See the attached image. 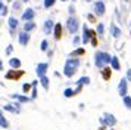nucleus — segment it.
I'll list each match as a JSON object with an SVG mask.
<instances>
[{
  "label": "nucleus",
  "mask_w": 131,
  "mask_h": 130,
  "mask_svg": "<svg viewBox=\"0 0 131 130\" xmlns=\"http://www.w3.org/2000/svg\"><path fill=\"white\" fill-rule=\"evenodd\" d=\"M80 65H81L80 58H72V56H69L65 61V65H63V76L68 77V78L74 77L75 72H77V70L80 68Z\"/></svg>",
  "instance_id": "nucleus-1"
},
{
  "label": "nucleus",
  "mask_w": 131,
  "mask_h": 130,
  "mask_svg": "<svg viewBox=\"0 0 131 130\" xmlns=\"http://www.w3.org/2000/svg\"><path fill=\"white\" fill-rule=\"evenodd\" d=\"M111 59H112V56H111L107 52L97 50V52L94 53V65L99 68V70H102V68H105L106 65L111 64Z\"/></svg>",
  "instance_id": "nucleus-2"
},
{
  "label": "nucleus",
  "mask_w": 131,
  "mask_h": 130,
  "mask_svg": "<svg viewBox=\"0 0 131 130\" xmlns=\"http://www.w3.org/2000/svg\"><path fill=\"white\" fill-rule=\"evenodd\" d=\"M66 30H68V33L69 34H77L78 30H80V21H78V18L75 16V15H69L68 16V19H66Z\"/></svg>",
  "instance_id": "nucleus-3"
},
{
  "label": "nucleus",
  "mask_w": 131,
  "mask_h": 130,
  "mask_svg": "<svg viewBox=\"0 0 131 130\" xmlns=\"http://www.w3.org/2000/svg\"><path fill=\"white\" fill-rule=\"evenodd\" d=\"M99 120H100V123L103 124V126H106V127H113V126L116 124V118H115V115L111 114V112H105Z\"/></svg>",
  "instance_id": "nucleus-4"
},
{
  "label": "nucleus",
  "mask_w": 131,
  "mask_h": 130,
  "mask_svg": "<svg viewBox=\"0 0 131 130\" xmlns=\"http://www.w3.org/2000/svg\"><path fill=\"white\" fill-rule=\"evenodd\" d=\"M24 74H25V71L12 68V70H9L6 74H5V78H6V80H9V81H18V80L24 76Z\"/></svg>",
  "instance_id": "nucleus-5"
},
{
  "label": "nucleus",
  "mask_w": 131,
  "mask_h": 130,
  "mask_svg": "<svg viewBox=\"0 0 131 130\" xmlns=\"http://www.w3.org/2000/svg\"><path fill=\"white\" fill-rule=\"evenodd\" d=\"M93 13L96 16H103L106 13V5L103 0H96L93 5Z\"/></svg>",
  "instance_id": "nucleus-6"
},
{
  "label": "nucleus",
  "mask_w": 131,
  "mask_h": 130,
  "mask_svg": "<svg viewBox=\"0 0 131 130\" xmlns=\"http://www.w3.org/2000/svg\"><path fill=\"white\" fill-rule=\"evenodd\" d=\"M118 93H119V96H122V98L127 96V93H128V80H127V77H124V78L119 80Z\"/></svg>",
  "instance_id": "nucleus-7"
},
{
  "label": "nucleus",
  "mask_w": 131,
  "mask_h": 130,
  "mask_svg": "<svg viewBox=\"0 0 131 130\" xmlns=\"http://www.w3.org/2000/svg\"><path fill=\"white\" fill-rule=\"evenodd\" d=\"M30 40H31V34L28 33V31H21V33H18V41H19V44L22 47H25L28 43H30Z\"/></svg>",
  "instance_id": "nucleus-8"
},
{
  "label": "nucleus",
  "mask_w": 131,
  "mask_h": 130,
  "mask_svg": "<svg viewBox=\"0 0 131 130\" xmlns=\"http://www.w3.org/2000/svg\"><path fill=\"white\" fill-rule=\"evenodd\" d=\"M7 27H9V33L10 35H15V31L19 27V21L15 16H9L7 18Z\"/></svg>",
  "instance_id": "nucleus-9"
},
{
  "label": "nucleus",
  "mask_w": 131,
  "mask_h": 130,
  "mask_svg": "<svg viewBox=\"0 0 131 130\" xmlns=\"http://www.w3.org/2000/svg\"><path fill=\"white\" fill-rule=\"evenodd\" d=\"M34 18H36V11H34L32 7H27V9H24L22 15H21V19H22V21H32Z\"/></svg>",
  "instance_id": "nucleus-10"
},
{
  "label": "nucleus",
  "mask_w": 131,
  "mask_h": 130,
  "mask_svg": "<svg viewBox=\"0 0 131 130\" xmlns=\"http://www.w3.org/2000/svg\"><path fill=\"white\" fill-rule=\"evenodd\" d=\"M5 111H9V112H15V114H19L21 112V102H10L7 105L3 106Z\"/></svg>",
  "instance_id": "nucleus-11"
},
{
  "label": "nucleus",
  "mask_w": 131,
  "mask_h": 130,
  "mask_svg": "<svg viewBox=\"0 0 131 130\" xmlns=\"http://www.w3.org/2000/svg\"><path fill=\"white\" fill-rule=\"evenodd\" d=\"M54 24L56 22H53V19H46V21L43 22V33L46 35L52 34V33H53V28H54Z\"/></svg>",
  "instance_id": "nucleus-12"
},
{
  "label": "nucleus",
  "mask_w": 131,
  "mask_h": 130,
  "mask_svg": "<svg viewBox=\"0 0 131 130\" xmlns=\"http://www.w3.org/2000/svg\"><path fill=\"white\" fill-rule=\"evenodd\" d=\"M47 70H49V64L47 62H40V64L36 67V74L38 77H43V76H46Z\"/></svg>",
  "instance_id": "nucleus-13"
},
{
  "label": "nucleus",
  "mask_w": 131,
  "mask_h": 130,
  "mask_svg": "<svg viewBox=\"0 0 131 130\" xmlns=\"http://www.w3.org/2000/svg\"><path fill=\"white\" fill-rule=\"evenodd\" d=\"M53 37L54 40H60L62 39V34H63V28H62V24L60 22H56L54 24V28H53Z\"/></svg>",
  "instance_id": "nucleus-14"
},
{
  "label": "nucleus",
  "mask_w": 131,
  "mask_h": 130,
  "mask_svg": "<svg viewBox=\"0 0 131 130\" xmlns=\"http://www.w3.org/2000/svg\"><path fill=\"white\" fill-rule=\"evenodd\" d=\"M81 40H83V44H87L90 43V28L87 24H83V34H81Z\"/></svg>",
  "instance_id": "nucleus-15"
},
{
  "label": "nucleus",
  "mask_w": 131,
  "mask_h": 130,
  "mask_svg": "<svg viewBox=\"0 0 131 130\" xmlns=\"http://www.w3.org/2000/svg\"><path fill=\"white\" fill-rule=\"evenodd\" d=\"M109 31H111V34H112L113 39H119L121 37V34H122V31H121V28H119L118 25L115 22L111 24V27H109Z\"/></svg>",
  "instance_id": "nucleus-16"
},
{
  "label": "nucleus",
  "mask_w": 131,
  "mask_h": 130,
  "mask_svg": "<svg viewBox=\"0 0 131 130\" xmlns=\"http://www.w3.org/2000/svg\"><path fill=\"white\" fill-rule=\"evenodd\" d=\"M12 98H13V99H16L18 102H21V104H27V102H30V100H31V98H28V96L24 95V93H21V95H19V93H13Z\"/></svg>",
  "instance_id": "nucleus-17"
},
{
  "label": "nucleus",
  "mask_w": 131,
  "mask_h": 130,
  "mask_svg": "<svg viewBox=\"0 0 131 130\" xmlns=\"http://www.w3.org/2000/svg\"><path fill=\"white\" fill-rule=\"evenodd\" d=\"M102 77H103L105 81H109L111 77H112V68H109L107 65L105 67V68H102Z\"/></svg>",
  "instance_id": "nucleus-18"
},
{
  "label": "nucleus",
  "mask_w": 131,
  "mask_h": 130,
  "mask_svg": "<svg viewBox=\"0 0 131 130\" xmlns=\"http://www.w3.org/2000/svg\"><path fill=\"white\" fill-rule=\"evenodd\" d=\"M111 68L115 71H121V62H119V59L116 55L112 56V59H111Z\"/></svg>",
  "instance_id": "nucleus-19"
},
{
  "label": "nucleus",
  "mask_w": 131,
  "mask_h": 130,
  "mask_svg": "<svg viewBox=\"0 0 131 130\" xmlns=\"http://www.w3.org/2000/svg\"><path fill=\"white\" fill-rule=\"evenodd\" d=\"M84 53H85V49L78 46V47H75V49L69 53V56H72V58H80V56H83Z\"/></svg>",
  "instance_id": "nucleus-20"
},
{
  "label": "nucleus",
  "mask_w": 131,
  "mask_h": 130,
  "mask_svg": "<svg viewBox=\"0 0 131 130\" xmlns=\"http://www.w3.org/2000/svg\"><path fill=\"white\" fill-rule=\"evenodd\" d=\"M21 65H22V62H21V59H19V58H10V59H9V67H10V68L19 70V68H21Z\"/></svg>",
  "instance_id": "nucleus-21"
},
{
  "label": "nucleus",
  "mask_w": 131,
  "mask_h": 130,
  "mask_svg": "<svg viewBox=\"0 0 131 130\" xmlns=\"http://www.w3.org/2000/svg\"><path fill=\"white\" fill-rule=\"evenodd\" d=\"M36 28H37V24L34 22V19H32V21H25V24H24V31H28V33H31V31H34Z\"/></svg>",
  "instance_id": "nucleus-22"
},
{
  "label": "nucleus",
  "mask_w": 131,
  "mask_h": 130,
  "mask_svg": "<svg viewBox=\"0 0 131 130\" xmlns=\"http://www.w3.org/2000/svg\"><path fill=\"white\" fill-rule=\"evenodd\" d=\"M40 84H41V87L44 89V90H49L50 89V80H49V77L47 76H43V77H40Z\"/></svg>",
  "instance_id": "nucleus-23"
},
{
  "label": "nucleus",
  "mask_w": 131,
  "mask_h": 130,
  "mask_svg": "<svg viewBox=\"0 0 131 130\" xmlns=\"http://www.w3.org/2000/svg\"><path fill=\"white\" fill-rule=\"evenodd\" d=\"M97 39H99V35L96 33V30H90V43L93 47L97 46Z\"/></svg>",
  "instance_id": "nucleus-24"
},
{
  "label": "nucleus",
  "mask_w": 131,
  "mask_h": 130,
  "mask_svg": "<svg viewBox=\"0 0 131 130\" xmlns=\"http://www.w3.org/2000/svg\"><path fill=\"white\" fill-rule=\"evenodd\" d=\"M40 81H37V80H32V92H31V100H36L37 96H38V92H37V84H38Z\"/></svg>",
  "instance_id": "nucleus-25"
},
{
  "label": "nucleus",
  "mask_w": 131,
  "mask_h": 130,
  "mask_svg": "<svg viewBox=\"0 0 131 130\" xmlns=\"http://www.w3.org/2000/svg\"><path fill=\"white\" fill-rule=\"evenodd\" d=\"M96 33H97V35H99V39H103V35H105V24L103 22L97 24V27H96Z\"/></svg>",
  "instance_id": "nucleus-26"
},
{
  "label": "nucleus",
  "mask_w": 131,
  "mask_h": 130,
  "mask_svg": "<svg viewBox=\"0 0 131 130\" xmlns=\"http://www.w3.org/2000/svg\"><path fill=\"white\" fill-rule=\"evenodd\" d=\"M22 0H15L13 2V5H12V11L13 12H21L22 11Z\"/></svg>",
  "instance_id": "nucleus-27"
},
{
  "label": "nucleus",
  "mask_w": 131,
  "mask_h": 130,
  "mask_svg": "<svg viewBox=\"0 0 131 130\" xmlns=\"http://www.w3.org/2000/svg\"><path fill=\"white\" fill-rule=\"evenodd\" d=\"M90 81H91V80H90L89 77L84 76V77H80V78H78L75 83H77V84H83V86H87V84H90Z\"/></svg>",
  "instance_id": "nucleus-28"
},
{
  "label": "nucleus",
  "mask_w": 131,
  "mask_h": 130,
  "mask_svg": "<svg viewBox=\"0 0 131 130\" xmlns=\"http://www.w3.org/2000/svg\"><path fill=\"white\" fill-rule=\"evenodd\" d=\"M54 5H56V0H43L44 9H50V7H53Z\"/></svg>",
  "instance_id": "nucleus-29"
},
{
  "label": "nucleus",
  "mask_w": 131,
  "mask_h": 130,
  "mask_svg": "<svg viewBox=\"0 0 131 130\" xmlns=\"http://www.w3.org/2000/svg\"><path fill=\"white\" fill-rule=\"evenodd\" d=\"M40 50H41V52H47V50H49V41H47V39L41 40V43H40Z\"/></svg>",
  "instance_id": "nucleus-30"
},
{
  "label": "nucleus",
  "mask_w": 131,
  "mask_h": 130,
  "mask_svg": "<svg viewBox=\"0 0 131 130\" xmlns=\"http://www.w3.org/2000/svg\"><path fill=\"white\" fill-rule=\"evenodd\" d=\"M122 100H124L125 108H127V109H131V96H128V95H127V96H124V98H122Z\"/></svg>",
  "instance_id": "nucleus-31"
},
{
  "label": "nucleus",
  "mask_w": 131,
  "mask_h": 130,
  "mask_svg": "<svg viewBox=\"0 0 131 130\" xmlns=\"http://www.w3.org/2000/svg\"><path fill=\"white\" fill-rule=\"evenodd\" d=\"M63 96H65V98H72V96H75V93H74V89H65V90H63Z\"/></svg>",
  "instance_id": "nucleus-32"
},
{
  "label": "nucleus",
  "mask_w": 131,
  "mask_h": 130,
  "mask_svg": "<svg viewBox=\"0 0 131 130\" xmlns=\"http://www.w3.org/2000/svg\"><path fill=\"white\" fill-rule=\"evenodd\" d=\"M0 126H2L3 129H9V121H7V120L3 117V115L0 117Z\"/></svg>",
  "instance_id": "nucleus-33"
},
{
  "label": "nucleus",
  "mask_w": 131,
  "mask_h": 130,
  "mask_svg": "<svg viewBox=\"0 0 131 130\" xmlns=\"http://www.w3.org/2000/svg\"><path fill=\"white\" fill-rule=\"evenodd\" d=\"M80 43H83V40H81V37H80L78 34H75V35H74V40H72V44H74L75 47H78Z\"/></svg>",
  "instance_id": "nucleus-34"
},
{
  "label": "nucleus",
  "mask_w": 131,
  "mask_h": 130,
  "mask_svg": "<svg viewBox=\"0 0 131 130\" xmlns=\"http://www.w3.org/2000/svg\"><path fill=\"white\" fill-rule=\"evenodd\" d=\"M31 89H32V84H30V83H25L24 86H22V92H24V93H30Z\"/></svg>",
  "instance_id": "nucleus-35"
},
{
  "label": "nucleus",
  "mask_w": 131,
  "mask_h": 130,
  "mask_svg": "<svg viewBox=\"0 0 131 130\" xmlns=\"http://www.w3.org/2000/svg\"><path fill=\"white\" fill-rule=\"evenodd\" d=\"M96 18H97V16H96L94 13H87V19H89L91 24H96V22H97V19H96Z\"/></svg>",
  "instance_id": "nucleus-36"
},
{
  "label": "nucleus",
  "mask_w": 131,
  "mask_h": 130,
  "mask_svg": "<svg viewBox=\"0 0 131 130\" xmlns=\"http://www.w3.org/2000/svg\"><path fill=\"white\" fill-rule=\"evenodd\" d=\"M13 52V44H9V46H6V49H5V53H6L7 56H10Z\"/></svg>",
  "instance_id": "nucleus-37"
},
{
  "label": "nucleus",
  "mask_w": 131,
  "mask_h": 130,
  "mask_svg": "<svg viewBox=\"0 0 131 130\" xmlns=\"http://www.w3.org/2000/svg\"><path fill=\"white\" fill-rule=\"evenodd\" d=\"M68 12H69V15H71V16H72V15H75V12H77L75 6H74V5H69V6H68Z\"/></svg>",
  "instance_id": "nucleus-38"
},
{
  "label": "nucleus",
  "mask_w": 131,
  "mask_h": 130,
  "mask_svg": "<svg viewBox=\"0 0 131 130\" xmlns=\"http://www.w3.org/2000/svg\"><path fill=\"white\" fill-rule=\"evenodd\" d=\"M7 13H9V7L5 6V7H3V11L0 12V15H2V16H7Z\"/></svg>",
  "instance_id": "nucleus-39"
},
{
  "label": "nucleus",
  "mask_w": 131,
  "mask_h": 130,
  "mask_svg": "<svg viewBox=\"0 0 131 130\" xmlns=\"http://www.w3.org/2000/svg\"><path fill=\"white\" fill-rule=\"evenodd\" d=\"M125 77H127V80L131 83V68H128V70H127V76H125Z\"/></svg>",
  "instance_id": "nucleus-40"
},
{
  "label": "nucleus",
  "mask_w": 131,
  "mask_h": 130,
  "mask_svg": "<svg viewBox=\"0 0 131 130\" xmlns=\"http://www.w3.org/2000/svg\"><path fill=\"white\" fill-rule=\"evenodd\" d=\"M5 6H6V5H3V2H0V12L3 11V7H5Z\"/></svg>",
  "instance_id": "nucleus-41"
},
{
  "label": "nucleus",
  "mask_w": 131,
  "mask_h": 130,
  "mask_svg": "<svg viewBox=\"0 0 131 130\" xmlns=\"http://www.w3.org/2000/svg\"><path fill=\"white\" fill-rule=\"evenodd\" d=\"M3 70V62H2V59H0V71Z\"/></svg>",
  "instance_id": "nucleus-42"
},
{
  "label": "nucleus",
  "mask_w": 131,
  "mask_h": 130,
  "mask_svg": "<svg viewBox=\"0 0 131 130\" xmlns=\"http://www.w3.org/2000/svg\"><path fill=\"white\" fill-rule=\"evenodd\" d=\"M22 2H24V3H28V2H30V0H22Z\"/></svg>",
  "instance_id": "nucleus-43"
},
{
  "label": "nucleus",
  "mask_w": 131,
  "mask_h": 130,
  "mask_svg": "<svg viewBox=\"0 0 131 130\" xmlns=\"http://www.w3.org/2000/svg\"><path fill=\"white\" fill-rule=\"evenodd\" d=\"M2 115H3V111H2V109H0V117H2Z\"/></svg>",
  "instance_id": "nucleus-44"
},
{
  "label": "nucleus",
  "mask_w": 131,
  "mask_h": 130,
  "mask_svg": "<svg viewBox=\"0 0 131 130\" xmlns=\"http://www.w3.org/2000/svg\"><path fill=\"white\" fill-rule=\"evenodd\" d=\"M122 2H125V3H128V2H130V0H122Z\"/></svg>",
  "instance_id": "nucleus-45"
},
{
  "label": "nucleus",
  "mask_w": 131,
  "mask_h": 130,
  "mask_svg": "<svg viewBox=\"0 0 131 130\" xmlns=\"http://www.w3.org/2000/svg\"><path fill=\"white\" fill-rule=\"evenodd\" d=\"M60 2H63V3H66V2H68V0H60Z\"/></svg>",
  "instance_id": "nucleus-46"
},
{
  "label": "nucleus",
  "mask_w": 131,
  "mask_h": 130,
  "mask_svg": "<svg viewBox=\"0 0 131 130\" xmlns=\"http://www.w3.org/2000/svg\"><path fill=\"white\" fill-rule=\"evenodd\" d=\"M130 34H131V22H130Z\"/></svg>",
  "instance_id": "nucleus-47"
},
{
  "label": "nucleus",
  "mask_w": 131,
  "mask_h": 130,
  "mask_svg": "<svg viewBox=\"0 0 131 130\" xmlns=\"http://www.w3.org/2000/svg\"><path fill=\"white\" fill-rule=\"evenodd\" d=\"M85 2H91V0H85Z\"/></svg>",
  "instance_id": "nucleus-48"
},
{
  "label": "nucleus",
  "mask_w": 131,
  "mask_h": 130,
  "mask_svg": "<svg viewBox=\"0 0 131 130\" xmlns=\"http://www.w3.org/2000/svg\"><path fill=\"white\" fill-rule=\"evenodd\" d=\"M72 2H77V0H72Z\"/></svg>",
  "instance_id": "nucleus-49"
},
{
  "label": "nucleus",
  "mask_w": 131,
  "mask_h": 130,
  "mask_svg": "<svg viewBox=\"0 0 131 130\" xmlns=\"http://www.w3.org/2000/svg\"><path fill=\"white\" fill-rule=\"evenodd\" d=\"M0 2H3V0H0Z\"/></svg>",
  "instance_id": "nucleus-50"
},
{
  "label": "nucleus",
  "mask_w": 131,
  "mask_h": 130,
  "mask_svg": "<svg viewBox=\"0 0 131 130\" xmlns=\"http://www.w3.org/2000/svg\"><path fill=\"white\" fill-rule=\"evenodd\" d=\"M112 130H113V129H112Z\"/></svg>",
  "instance_id": "nucleus-51"
}]
</instances>
